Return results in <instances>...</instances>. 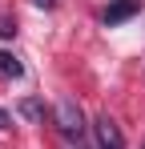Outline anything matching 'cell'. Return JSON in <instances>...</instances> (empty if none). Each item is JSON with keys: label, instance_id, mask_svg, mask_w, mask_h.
<instances>
[{"label": "cell", "instance_id": "cell-2", "mask_svg": "<svg viewBox=\"0 0 145 149\" xmlns=\"http://www.w3.org/2000/svg\"><path fill=\"white\" fill-rule=\"evenodd\" d=\"M93 137H97L101 149H125V137H121V129H117L113 117H97L93 121Z\"/></svg>", "mask_w": 145, "mask_h": 149}, {"label": "cell", "instance_id": "cell-3", "mask_svg": "<svg viewBox=\"0 0 145 149\" xmlns=\"http://www.w3.org/2000/svg\"><path fill=\"white\" fill-rule=\"evenodd\" d=\"M137 12H141V0H113V4L105 8V24L117 28V24H125L129 16H137Z\"/></svg>", "mask_w": 145, "mask_h": 149}, {"label": "cell", "instance_id": "cell-5", "mask_svg": "<svg viewBox=\"0 0 145 149\" xmlns=\"http://www.w3.org/2000/svg\"><path fill=\"white\" fill-rule=\"evenodd\" d=\"M20 113L28 117V121H40V117H45V105H40V101H24V105H20Z\"/></svg>", "mask_w": 145, "mask_h": 149}, {"label": "cell", "instance_id": "cell-4", "mask_svg": "<svg viewBox=\"0 0 145 149\" xmlns=\"http://www.w3.org/2000/svg\"><path fill=\"white\" fill-rule=\"evenodd\" d=\"M0 73L16 81V77H24V65H20V61H16V56H12L8 49H0Z\"/></svg>", "mask_w": 145, "mask_h": 149}, {"label": "cell", "instance_id": "cell-1", "mask_svg": "<svg viewBox=\"0 0 145 149\" xmlns=\"http://www.w3.org/2000/svg\"><path fill=\"white\" fill-rule=\"evenodd\" d=\"M56 129H61L65 137H81V133H85V117H81V105H77V101L65 97L56 105Z\"/></svg>", "mask_w": 145, "mask_h": 149}, {"label": "cell", "instance_id": "cell-7", "mask_svg": "<svg viewBox=\"0 0 145 149\" xmlns=\"http://www.w3.org/2000/svg\"><path fill=\"white\" fill-rule=\"evenodd\" d=\"M0 129H8V113L4 109H0Z\"/></svg>", "mask_w": 145, "mask_h": 149}, {"label": "cell", "instance_id": "cell-6", "mask_svg": "<svg viewBox=\"0 0 145 149\" xmlns=\"http://www.w3.org/2000/svg\"><path fill=\"white\" fill-rule=\"evenodd\" d=\"M0 36H16V24L12 20H0Z\"/></svg>", "mask_w": 145, "mask_h": 149}]
</instances>
